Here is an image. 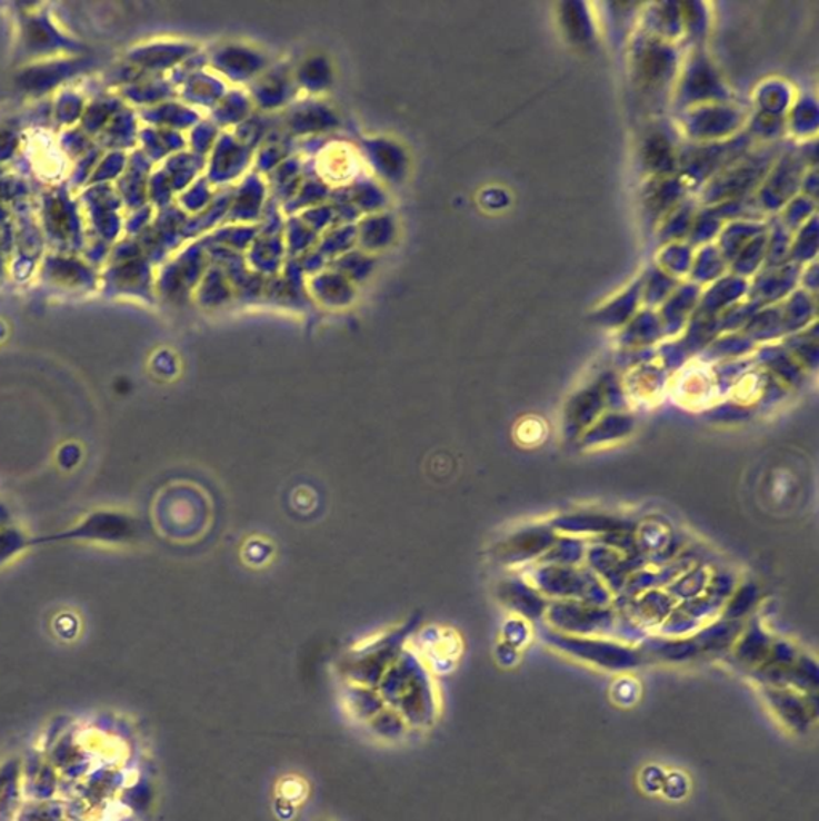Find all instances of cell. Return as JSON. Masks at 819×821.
<instances>
[{"label":"cell","instance_id":"1","mask_svg":"<svg viewBox=\"0 0 819 821\" xmlns=\"http://www.w3.org/2000/svg\"><path fill=\"white\" fill-rule=\"evenodd\" d=\"M133 536H136V525L130 515L103 508V511L90 512L74 526L56 536L34 540V546L39 543H52V541L53 543L72 541V543L97 544V546H121V544L130 543Z\"/></svg>","mask_w":819,"mask_h":821},{"label":"cell","instance_id":"2","mask_svg":"<svg viewBox=\"0 0 819 821\" xmlns=\"http://www.w3.org/2000/svg\"><path fill=\"white\" fill-rule=\"evenodd\" d=\"M32 546L34 540H31L20 526L9 525L0 530V568L17 561Z\"/></svg>","mask_w":819,"mask_h":821},{"label":"cell","instance_id":"3","mask_svg":"<svg viewBox=\"0 0 819 821\" xmlns=\"http://www.w3.org/2000/svg\"><path fill=\"white\" fill-rule=\"evenodd\" d=\"M10 518L12 517H10L9 508L0 503V530L6 528V526L12 525V521H10Z\"/></svg>","mask_w":819,"mask_h":821}]
</instances>
